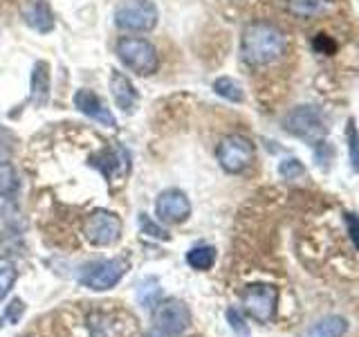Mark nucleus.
I'll list each match as a JSON object with an SVG mask.
<instances>
[{
  "mask_svg": "<svg viewBox=\"0 0 359 337\" xmlns=\"http://www.w3.org/2000/svg\"><path fill=\"white\" fill-rule=\"evenodd\" d=\"M287 50L285 34L280 32L276 25L269 22H252L243 32L241 41V54L245 63L263 67L269 63H276L280 56Z\"/></svg>",
  "mask_w": 359,
  "mask_h": 337,
  "instance_id": "obj_1",
  "label": "nucleus"
},
{
  "mask_svg": "<svg viewBox=\"0 0 359 337\" xmlns=\"http://www.w3.org/2000/svg\"><path fill=\"white\" fill-rule=\"evenodd\" d=\"M283 128L312 146L323 144L325 133H328L323 115L314 106H297L294 110H290L283 119Z\"/></svg>",
  "mask_w": 359,
  "mask_h": 337,
  "instance_id": "obj_2",
  "label": "nucleus"
},
{
  "mask_svg": "<svg viewBox=\"0 0 359 337\" xmlns=\"http://www.w3.org/2000/svg\"><path fill=\"white\" fill-rule=\"evenodd\" d=\"M117 56L123 65L142 77H149L157 70V50L146 39H135V37L121 39L117 43Z\"/></svg>",
  "mask_w": 359,
  "mask_h": 337,
  "instance_id": "obj_3",
  "label": "nucleus"
},
{
  "mask_svg": "<svg viewBox=\"0 0 359 337\" xmlns=\"http://www.w3.org/2000/svg\"><path fill=\"white\" fill-rule=\"evenodd\" d=\"M160 11L151 0H126L115 9L117 27L126 32H151L157 25Z\"/></svg>",
  "mask_w": 359,
  "mask_h": 337,
  "instance_id": "obj_4",
  "label": "nucleus"
},
{
  "mask_svg": "<svg viewBox=\"0 0 359 337\" xmlns=\"http://www.w3.org/2000/svg\"><path fill=\"white\" fill-rule=\"evenodd\" d=\"M86 329L90 337H133L135 322L126 312L97 308L93 312H88Z\"/></svg>",
  "mask_w": 359,
  "mask_h": 337,
  "instance_id": "obj_5",
  "label": "nucleus"
},
{
  "mask_svg": "<svg viewBox=\"0 0 359 337\" xmlns=\"http://www.w3.org/2000/svg\"><path fill=\"white\" fill-rule=\"evenodd\" d=\"M254 155H256L254 144L250 138H245V135H227V138L218 144V151H216L218 162L227 173L245 171V168L254 162Z\"/></svg>",
  "mask_w": 359,
  "mask_h": 337,
  "instance_id": "obj_6",
  "label": "nucleus"
},
{
  "mask_svg": "<svg viewBox=\"0 0 359 337\" xmlns=\"http://www.w3.org/2000/svg\"><path fill=\"white\" fill-rule=\"evenodd\" d=\"M243 308L252 319L267 324L274 319L276 303H278V290L269 284H252L243 290Z\"/></svg>",
  "mask_w": 359,
  "mask_h": 337,
  "instance_id": "obj_7",
  "label": "nucleus"
},
{
  "mask_svg": "<svg viewBox=\"0 0 359 337\" xmlns=\"http://www.w3.org/2000/svg\"><path fill=\"white\" fill-rule=\"evenodd\" d=\"M128 263L123 258H108V261H95L83 267L81 284L90 290H110L123 279Z\"/></svg>",
  "mask_w": 359,
  "mask_h": 337,
  "instance_id": "obj_8",
  "label": "nucleus"
},
{
  "mask_svg": "<svg viewBox=\"0 0 359 337\" xmlns=\"http://www.w3.org/2000/svg\"><path fill=\"white\" fill-rule=\"evenodd\" d=\"M83 234L93 245L99 247L112 245L121 236V220L117 213L106 209L93 211L83 223Z\"/></svg>",
  "mask_w": 359,
  "mask_h": 337,
  "instance_id": "obj_9",
  "label": "nucleus"
},
{
  "mask_svg": "<svg viewBox=\"0 0 359 337\" xmlns=\"http://www.w3.org/2000/svg\"><path fill=\"white\" fill-rule=\"evenodd\" d=\"M189 326H191V310L182 301L168 299L155 308V329L164 333L166 337L182 335Z\"/></svg>",
  "mask_w": 359,
  "mask_h": 337,
  "instance_id": "obj_10",
  "label": "nucleus"
},
{
  "mask_svg": "<svg viewBox=\"0 0 359 337\" xmlns=\"http://www.w3.org/2000/svg\"><path fill=\"white\" fill-rule=\"evenodd\" d=\"M155 216L162 223H184L191 216V202L184 191L166 189L155 200Z\"/></svg>",
  "mask_w": 359,
  "mask_h": 337,
  "instance_id": "obj_11",
  "label": "nucleus"
},
{
  "mask_svg": "<svg viewBox=\"0 0 359 337\" xmlns=\"http://www.w3.org/2000/svg\"><path fill=\"white\" fill-rule=\"evenodd\" d=\"M74 106L83 112L86 117L99 121L101 126H108V128H115L117 121H115V115L110 112V108L104 104V99L99 95H95L93 90L88 88H81L74 93Z\"/></svg>",
  "mask_w": 359,
  "mask_h": 337,
  "instance_id": "obj_12",
  "label": "nucleus"
},
{
  "mask_svg": "<svg viewBox=\"0 0 359 337\" xmlns=\"http://www.w3.org/2000/svg\"><path fill=\"white\" fill-rule=\"evenodd\" d=\"M110 93L115 97V104L123 110V112H133L137 108L140 101V93L135 90V86L130 84V79L121 72H112L110 77Z\"/></svg>",
  "mask_w": 359,
  "mask_h": 337,
  "instance_id": "obj_13",
  "label": "nucleus"
},
{
  "mask_svg": "<svg viewBox=\"0 0 359 337\" xmlns=\"http://www.w3.org/2000/svg\"><path fill=\"white\" fill-rule=\"evenodd\" d=\"M50 99V65L39 61L29 79V101L34 106H45Z\"/></svg>",
  "mask_w": 359,
  "mask_h": 337,
  "instance_id": "obj_14",
  "label": "nucleus"
},
{
  "mask_svg": "<svg viewBox=\"0 0 359 337\" xmlns=\"http://www.w3.org/2000/svg\"><path fill=\"white\" fill-rule=\"evenodd\" d=\"M22 18H25V22H27L32 29H36L41 34L54 29L52 9L48 7V3H45V0H32L29 5L22 7Z\"/></svg>",
  "mask_w": 359,
  "mask_h": 337,
  "instance_id": "obj_15",
  "label": "nucleus"
},
{
  "mask_svg": "<svg viewBox=\"0 0 359 337\" xmlns=\"http://www.w3.org/2000/svg\"><path fill=\"white\" fill-rule=\"evenodd\" d=\"M348 331V322L339 315H328L319 322H314L301 337H344Z\"/></svg>",
  "mask_w": 359,
  "mask_h": 337,
  "instance_id": "obj_16",
  "label": "nucleus"
},
{
  "mask_svg": "<svg viewBox=\"0 0 359 337\" xmlns=\"http://www.w3.org/2000/svg\"><path fill=\"white\" fill-rule=\"evenodd\" d=\"M187 263L194 270L205 272V270H209L213 263H216V250H213L211 245H198L194 250L187 252Z\"/></svg>",
  "mask_w": 359,
  "mask_h": 337,
  "instance_id": "obj_17",
  "label": "nucleus"
},
{
  "mask_svg": "<svg viewBox=\"0 0 359 337\" xmlns=\"http://www.w3.org/2000/svg\"><path fill=\"white\" fill-rule=\"evenodd\" d=\"M213 90H216V95H220L227 101H233V104H241L245 99L243 86L238 81H233L231 77H218L216 81H213Z\"/></svg>",
  "mask_w": 359,
  "mask_h": 337,
  "instance_id": "obj_18",
  "label": "nucleus"
},
{
  "mask_svg": "<svg viewBox=\"0 0 359 337\" xmlns=\"http://www.w3.org/2000/svg\"><path fill=\"white\" fill-rule=\"evenodd\" d=\"M328 5V0H290L287 3V9L292 11L294 16H301V18H310V16H317L325 9Z\"/></svg>",
  "mask_w": 359,
  "mask_h": 337,
  "instance_id": "obj_19",
  "label": "nucleus"
},
{
  "mask_svg": "<svg viewBox=\"0 0 359 337\" xmlns=\"http://www.w3.org/2000/svg\"><path fill=\"white\" fill-rule=\"evenodd\" d=\"M18 173L11 162H0V196H11L18 191Z\"/></svg>",
  "mask_w": 359,
  "mask_h": 337,
  "instance_id": "obj_20",
  "label": "nucleus"
},
{
  "mask_svg": "<svg viewBox=\"0 0 359 337\" xmlns=\"http://www.w3.org/2000/svg\"><path fill=\"white\" fill-rule=\"evenodd\" d=\"M346 140H348V155L355 171H359V131L355 126V119L351 117L346 124Z\"/></svg>",
  "mask_w": 359,
  "mask_h": 337,
  "instance_id": "obj_21",
  "label": "nucleus"
},
{
  "mask_svg": "<svg viewBox=\"0 0 359 337\" xmlns=\"http://www.w3.org/2000/svg\"><path fill=\"white\" fill-rule=\"evenodd\" d=\"M14 281H16V265L9 258H0V299H5L9 295Z\"/></svg>",
  "mask_w": 359,
  "mask_h": 337,
  "instance_id": "obj_22",
  "label": "nucleus"
},
{
  "mask_svg": "<svg viewBox=\"0 0 359 337\" xmlns=\"http://www.w3.org/2000/svg\"><path fill=\"white\" fill-rule=\"evenodd\" d=\"M157 297H160V286H157V281H153V279H146L137 288V301L144 308H153Z\"/></svg>",
  "mask_w": 359,
  "mask_h": 337,
  "instance_id": "obj_23",
  "label": "nucleus"
},
{
  "mask_svg": "<svg viewBox=\"0 0 359 337\" xmlns=\"http://www.w3.org/2000/svg\"><path fill=\"white\" fill-rule=\"evenodd\" d=\"M278 173L285 180H297V178L306 176V168H303V164L297 160V157H287V160H283L278 164Z\"/></svg>",
  "mask_w": 359,
  "mask_h": 337,
  "instance_id": "obj_24",
  "label": "nucleus"
},
{
  "mask_svg": "<svg viewBox=\"0 0 359 337\" xmlns=\"http://www.w3.org/2000/svg\"><path fill=\"white\" fill-rule=\"evenodd\" d=\"M227 322H229V326H231V331L238 335V337H247L250 335V329H247V324H245V319H243V315L236 310V308H229L227 310Z\"/></svg>",
  "mask_w": 359,
  "mask_h": 337,
  "instance_id": "obj_25",
  "label": "nucleus"
},
{
  "mask_svg": "<svg viewBox=\"0 0 359 337\" xmlns=\"http://www.w3.org/2000/svg\"><path fill=\"white\" fill-rule=\"evenodd\" d=\"M22 312H25V306H22V301L20 299H14V301H11L9 303V306H7V310H5V317L3 319H0V326H5V324H16L18 319H20V315Z\"/></svg>",
  "mask_w": 359,
  "mask_h": 337,
  "instance_id": "obj_26",
  "label": "nucleus"
},
{
  "mask_svg": "<svg viewBox=\"0 0 359 337\" xmlns=\"http://www.w3.org/2000/svg\"><path fill=\"white\" fill-rule=\"evenodd\" d=\"M344 223H346V227H348V236H351V241L353 245L359 250V216H355V213H344Z\"/></svg>",
  "mask_w": 359,
  "mask_h": 337,
  "instance_id": "obj_27",
  "label": "nucleus"
},
{
  "mask_svg": "<svg viewBox=\"0 0 359 337\" xmlns=\"http://www.w3.org/2000/svg\"><path fill=\"white\" fill-rule=\"evenodd\" d=\"M142 227H144V232L149 234V236H157V239H162V241L168 239L166 232L157 227V225H153V223L149 220V216H146V213H142Z\"/></svg>",
  "mask_w": 359,
  "mask_h": 337,
  "instance_id": "obj_28",
  "label": "nucleus"
},
{
  "mask_svg": "<svg viewBox=\"0 0 359 337\" xmlns=\"http://www.w3.org/2000/svg\"><path fill=\"white\" fill-rule=\"evenodd\" d=\"M325 45H328V54H332V52H334V43L328 41V37H325V34H319L317 41H314V48H317V50H323Z\"/></svg>",
  "mask_w": 359,
  "mask_h": 337,
  "instance_id": "obj_29",
  "label": "nucleus"
},
{
  "mask_svg": "<svg viewBox=\"0 0 359 337\" xmlns=\"http://www.w3.org/2000/svg\"><path fill=\"white\" fill-rule=\"evenodd\" d=\"M146 337H166V335H164V333H160V331H157V329H155V331H151V333H149V335H146Z\"/></svg>",
  "mask_w": 359,
  "mask_h": 337,
  "instance_id": "obj_30",
  "label": "nucleus"
}]
</instances>
